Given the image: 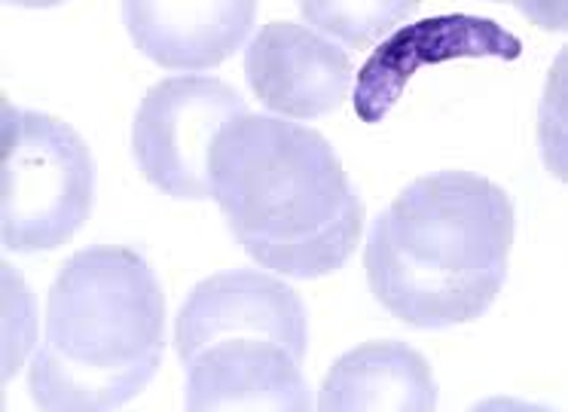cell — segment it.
<instances>
[{
	"mask_svg": "<svg viewBox=\"0 0 568 412\" xmlns=\"http://www.w3.org/2000/svg\"><path fill=\"white\" fill-rule=\"evenodd\" d=\"M211 199L235 241L272 272L324 278L358 248L364 205L327 137L245 113L211 147Z\"/></svg>",
	"mask_w": 568,
	"mask_h": 412,
	"instance_id": "cell-1",
	"label": "cell"
},
{
	"mask_svg": "<svg viewBox=\"0 0 568 412\" xmlns=\"http://www.w3.org/2000/svg\"><path fill=\"white\" fill-rule=\"evenodd\" d=\"M514 226V202L489 177L437 172L413 181L367 236L373 297L419 330L477 321L505 288Z\"/></svg>",
	"mask_w": 568,
	"mask_h": 412,
	"instance_id": "cell-2",
	"label": "cell"
},
{
	"mask_svg": "<svg viewBox=\"0 0 568 412\" xmlns=\"http://www.w3.org/2000/svg\"><path fill=\"white\" fill-rule=\"evenodd\" d=\"M165 346V300L129 248L77 250L52 281L28 388L40 410L101 412L138 398Z\"/></svg>",
	"mask_w": 568,
	"mask_h": 412,
	"instance_id": "cell-3",
	"label": "cell"
},
{
	"mask_svg": "<svg viewBox=\"0 0 568 412\" xmlns=\"http://www.w3.org/2000/svg\"><path fill=\"white\" fill-rule=\"evenodd\" d=\"M193 412H306L310 318L294 288L257 269L199 281L174 321Z\"/></svg>",
	"mask_w": 568,
	"mask_h": 412,
	"instance_id": "cell-4",
	"label": "cell"
},
{
	"mask_svg": "<svg viewBox=\"0 0 568 412\" xmlns=\"http://www.w3.org/2000/svg\"><path fill=\"white\" fill-rule=\"evenodd\" d=\"M95 202L87 141L50 113L3 104L0 116V238L16 254L68 245Z\"/></svg>",
	"mask_w": 568,
	"mask_h": 412,
	"instance_id": "cell-5",
	"label": "cell"
},
{
	"mask_svg": "<svg viewBox=\"0 0 568 412\" xmlns=\"http://www.w3.org/2000/svg\"><path fill=\"white\" fill-rule=\"evenodd\" d=\"M245 113V99L217 76H169L150 86L132 123L138 172L172 199H211L214 137Z\"/></svg>",
	"mask_w": 568,
	"mask_h": 412,
	"instance_id": "cell-6",
	"label": "cell"
},
{
	"mask_svg": "<svg viewBox=\"0 0 568 412\" xmlns=\"http://www.w3.org/2000/svg\"><path fill=\"white\" fill-rule=\"evenodd\" d=\"M523 52L519 38L480 16H432L400 28L361 68L355 86V113L364 123H383L413 76L428 64L456 59H505L514 62Z\"/></svg>",
	"mask_w": 568,
	"mask_h": 412,
	"instance_id": "cell-7",
	"label": "cell"
},
{
	"mask_svg": "<svg viewBox=\"0 0 568 412\" xmlns=\"http://www.w3.org/2000/svg\"><path fill=\"white\" fill-rule=\"evenodd\" d=\"M254 95L287 120L336 111L352 89V59L334 40L294 22H270L245 50Z\"/></svg>",
	"mask_w": 568,
	"mask_h": 412,
	"instance_id": "cell-8",
	"label": "cell"
},
{
	"mask_svg": "<svg viewBox=\"0 0 568 412\" xmlns=\"http://www.w3.org/2000/svg\"><path fill=\"white\" fill-rule=\"evenodd\" d=\"M257 0H123V25L141 55L169 71L226 62L254 28Z\"/></svg>",
	"mask_w": 568,
	"mask_h": 412,
	"instance_id": "cell-9",
	"label": "cell"
},
{
	"mask_svg": "<svg viewBox=\"0 0 568 412\" xmlns=\"http://www.w3.org/2000/svg\"><path fill=\"white\" fill-rule=\"evenodd\" d=\"M437 382L428 361L407 342H367L327 370L318 391L324 412H428Z\"/></svg>",
	"mask_w": 568,
	"mask_h": 412,
	"instance_id": "cell-10",
	"label": "cell"
},
{
	"mask_svg": "<svg viewBox=\"0 0 568 412\" xmlns=\"http://www.w3.org/2000/svg\"><path fill=\"white\" fill-rule=\"evenodd\" d=\"M422 0H300V13L312 28L352 50H367L395 31Z\"/></svg>",
	"mask_w": 568,
	"mask_h": 412,
	"instance_id": "cell-11",
	"label": "cell"
},
{
	"mask_svg": "<svg viewBox=\"0 0 568 412\" xmlns=\"http://www.w3.org/2000/svg\"><path fill=\"white\" fill-rule=\"evenodd\" d=\"M10 7H28V10H47V7H59L68 0H7Z\"/></svg>",
	"mask_w": 568,
	"mask_h": 412,
	"instance_id": "cell-12",
	"label": "cell"
},
{
	"mask_svg": "<svg viewBox=\"0 0 568 412\" xmlns=\"http://www.w3.org/2000/svg\"><path fill=\"white\" fill-rule=\"evenodd\" d=\"M501 3H514V0H501Z\"/></svg>",
	"mask_w": 568,
	"mask_h": 412,
	"instance_id": "cell-13",
	"label": "cell"
}]
</instances>
